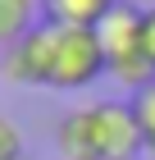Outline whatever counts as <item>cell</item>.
<instances>
[{
	"mask_svg": "<svg viewBox=\"0 0 155 160\" xmlns=\"http://www.w3.org/2000/svg\"><path fill=\"white\" fill-rule=\"evenodd\" d=\"M119 0H41V23L55 28H96Z\"/></svg>",
	"mask_w": 155,
	"mask_h": 160,
	"instance_id": "obj_5",
	"label": "cell"
},
{
	"mask_svg": "<svg viewBox=\"0 0 155 160\" xmlns=\"http://www.w3.org/2000/svg\"><path fill=\"white\" fill-rule=\"evenodd\" d=\"M128 105H132V119H137V133H142V147L155 156V82L132 92Z\"/></svg>",
	"mask_w": 155,
	"mask_h": 160,
	"instance_id": "obj_7",
	"label": "cell"
},
{
	"mask_svg": "<svg viewBox=\"0 0 155 160\" xmlns=\"http://www.w3.org/2000/svg\"><path fill=\"white\" fill-rule=\"evenodd\" d=\"M41 23V0H0V46L9 50Z\"/></svg>",
	"mask_w": 155,
	"mask_h": 160,
	"instance_id": "obj_6",
	"label": "cell"
},
{
	"mask_svg": "<svg viewBox=\"0 0 155 160\" xmlns=\"http://www.w3.org/2000/svg\"><path fill=\"white\" fill-rule=\"evenodd\" d=\"M105 73V50L96 41V28H55L50 46V92H78Z\"/></svg>",
	"mask_w": 155,
	"mask_h": 160,
	"instance_id": "obj_3",
	"label": "cell"
},
{
	"mask_svg": "<svg viewBox=\"0 0 155 160\" xmlns=\"http://www.w3.org/2000/svg\"><path fill=\"white\" fill-rule=\"evenodd\" d=\"M55 142L64 160H137L146 151L128 101H91L69 110L55 128Z\"/></svg>",
	"mask_w": 155,
	"mask_h": 160,
	"instance_id": "obj_1",
	"label": "cell"
},
{
	"mask_svg": "<svg viewBox=\"0 0 155 160\" xmlns=\"http://www.w3.org/2000/svg\"><path fill=\"white\" fill-rule=\"evenodd\" d=\"M0 160H23V133L9 114H0Z\"/></svg>",
	"mask_w": 155,
	"mask_h": 160,
	"instance_id": "obj_8",
	"label": "cell"
},
{
	"mask_svg": "<svg viewBox=\"0 0 155 160\" xmlns=\"http://www.w3.org/2000/svg\"><path fill=\"white\" fill-rule=\"evenodd\" d=\"M50 46H55V23H36L23 41H14L0 55V78L18 87H46L50 78Z\"/></svg>",
	"mask_w": 155,
	"mask_h": 160,
	"instance_id": "obj_4",
	"label": "cell"
},
{
	"mask_svg": "<svg viewBox=\"0 0 155 160\" xmlns=\"http://www.w3.org/2000/svg\"><path fill=\"white\" fill-rule=\"evenodd\" d=\"M142 46H146V55H151V64H155V9H146V23H142Z\"/></svg>",
	"mask_w": 155,
	"mask_h": 160,
	"instance_id": "obj_9",
	"label": "cell"
},
{
	"mask_svg": "<svg viewBox=\"0 0 155 160\" xmlns=\"http://www.w3.org/2000/svg\"><path fill=\"white\" fill-rule=\"evenodd\" d=\"M23 160H27V156H23Z\"/></svg>",
	"mask_w": 155,
	"mask_h": 160,
	"instance_id": "obj_10",
	"label": "cell"
},
{
	"mask_svg": "<svg viewBox=\"0 0 155 160\" xmlns=\"http://www.w3.org/2000/svg\"><path fill=\"white\" fill-rule=\"evenodd\" d=\"M142 23H146V9L119 0L114 9L96 23V41L105 50V73L114 82L132 87V92H142V87L155 82V64L142 46Z\"/></svg>",
	"mask_w": 155,
	"mask_h": 160,
	"instance_id": "obj_2",
	"label": "cell"
}]
</instances>
